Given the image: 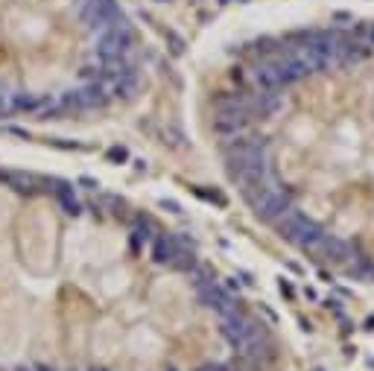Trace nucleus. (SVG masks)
Segmentation results:
<instances>
[{"instance_id": "f257e3e1", "label": "nucleus", "mask_w": 374, "mask_h": 371, "mask_svg": "<svg viewBox=\"0 0 374 371\" xmlns=\"http://www.w3.org/2000/svg\"><path fill=\"white\" fill-rule=\"evenodd\" d=\"M3 179H6V185L12 190H18V193H35V187H38V179L30 176V173H21V170L3 173Z\"/></svg>"}, {"instance_id": "f03ea898", "label": "nucleus", "mask_w": 374, "mask_h": 371, "mask_svg": "<svg viewBox=\"0 0 374 371\" xmlns=\"http://www.w3.org/2000/svg\"><path fill=\"white\" fill-rule=\"evenodd\" d=\"M15 108H12V93L0 85V117H9Z\"/></svg>"}, {"instance_id": "7ed1b4c3", "label": "nucleus", "mask_w": 374, "mask_h": 371, "mask_svg": "<svg viewBox=\"0 0 374 371\" xmlns=\"http://www.w3.org/2000/svg\"><path fill=\"white\" fill-rule=\"evenodd\" d=\"M6 132H9V135H15V138H24V140H30V135H27L24 129H15V126H9Z\"/></svg>"}]
</instances>
